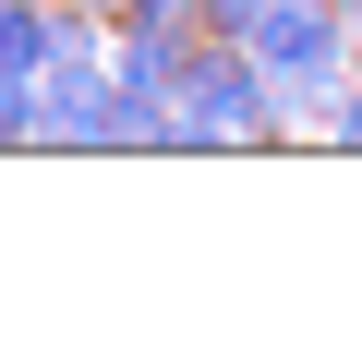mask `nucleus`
I'll use <instances>...</instances> for the list:
<instances>
[{"instance_id":"obj_1","label":"nucleus","mask_w":362,"mask_h":350,"mask_svg":"<svg viewBox=\"0 0 362 350\" xmlns=\"http://www.w3.org/2000/svg\"><path fill=\"white\" fill-rule=\"evenodd\" d=\"M169 109H181V157H218V145H290V109H278L254 37H206Z\"/></svg>"},{"instance_id":"obj_2","label":"nucleus","mask_w":362,"mask_h":350,"mask_svg":"<svg viewBox=\"0 0 362 350\" xmlns=\"http://www.w3.org/2000/svg\"><path fill=\"white\" fill-rule=\"evenodd\" d=\"M254 61H266V85H278L290 133H326V109H338V97H350V73H362L338 0H278V13L254 25Z\"/></svg>"},{"instance_id":"obj_3","label":"nucleus","mask_w":362,"mask_h":350,"mask_svg":"<svg viewBox=\"0 0 362 350\" xmlns=\"http://www.w3.org/2000/svg\"><path fill=\"white\" fill-rule=\"evenodd\" d=\"M278 0H194V37H254Z\"/></svg>"},{"instance_id":"obj_4","label":"nucleus","mask_w":362,"mask_h":350,"mask_svg":"<svg viewBox=\"0 0 362 350\" xmlns=\"http://www.w3.org/2000/svg\"><path fill=\"white\" fill-rule=\"evenodd\" d=\"M85 13H109V25H121V13H194V0H85Z\"/></svg>"}]
</instances>
